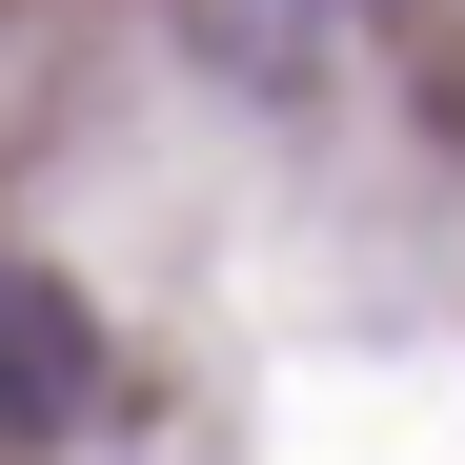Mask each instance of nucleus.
I'll return each instance as SVG.
<instances>
[{
    "mask_svg": "<svg viewBox=\"0 0 465 465\" xmlns=\"http://www.w3.org/2000/svg\"><path fill=\"white\" fill-rule=\"evenodd\" d=\"M0 405L21 425H82L102 405V344H82V303H61L41 263H0Z\"/></svg>",
    "mask_w": 465,
    "mask_h": 465,
    "instance_id": "nucleus-1",
    "label": "nucleus"
},
{
    "mask_svg": "<svg viewBox=\"0 0 465 465\" xmlns=\"http://www.w3.org/2000/svg\"><path fill=\"white\" fill-rule=\"evenodd\" d=\"M183 41H203L243 102H324V61H344V21H324V0H183Z\"/></svg>",
    "mask_w": 465,
    "mask_h": 465,
    "instance_id": "nucleus-2",
    "label": "nucleus"
}]
</instances>
